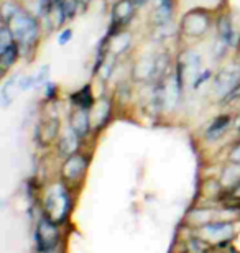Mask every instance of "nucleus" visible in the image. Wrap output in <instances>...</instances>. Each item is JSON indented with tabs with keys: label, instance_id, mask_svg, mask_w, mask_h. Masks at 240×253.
<instances>
[{
	"label": "nucleus",
	"instance_id": "5",
	"mask_svg": "<svg viewBox=\"0 0 240 253\" xmlns=\"http://www.w3.org/2000/svg\"><path fill=\"white\" fill-rule=\"evenodd\" d=\"M211 23L212 17L209 15V12L201 8H194L185 15V18L181 22V30L183 33L191 38H201L209 32Z\"/></svg>",
	"mask_w": 240,
	"mask_h": 253
},
{
	"label": "nucleus",
	"instance_id": "7",
	"mask_svg": "<svg viewBox=\"0 0 240 253\" xmlns=\"http://www.w3.org/2000/svg\"><path fill=\"white\" fill-rule=\"evenodd\" d=\"M240 83V64H229L222 68L214 78L212 87L219 99H226Z\"/></svg>",
	"mask_w": 240,
	"mask_h": 253
},
{
	"label": "nucleus",
	"instance_id": "20",
	"mask_svg": "<svg viewBox=\"0 0 240 253\" xmlns=\"http://www.w3.org/2000/svg\"><path fill=\"white\" fill-rule=\"evenodd\" d=\"M58 133H59V120L56 117L45 120L42 126H40V140H42L45 145L51 143Z\"/></svg>",
	"mask_w": 240,
	"mask_h": 253
},
{
	"label": "nucleus",
	"instance_id": "22",
	"mask_svg": "<svg viewBox=\"0 0 240 253\" xmlns=\"http://www.w3.org/2000/svg\"><path fill=\"white\" fill-rule=\"evenodd\" d=\"M211 78H212V71L211 69H202L201 73H199L196 78H194V81H192V89H199L204 83H206V81H209Z\"/></svg>",
	"mask_w": 240,
	"mask_h": 253
},
{
	"label": "nucleus",
	"instance_id": "8",
	"mask_svg": "<svg viewBox=\"0 0 240 253\" xmlns=\"http://www.w3.org/2000/svg\"><path fill=\"white\" fill-rule=\"evenodd\" d=\"M137 5L134 0H119L112 7V25H110V35L120 32L122 27H125L127 23L132 22V18L135 17Z\"/></svg>",
	"mask_w": 240,
	"mask_h": 253
},
{
	"label": "nucleus",
	"instance_id": "9",
	"mask_svg": "<svg viewBox=\"0 0 240 253\" xmlns=\"http://www.w3.org/2000/svg\"><path fill=\"white\" fill-rule=\"evenodd\" d=\"M161 56L158 58H150V56H144L140 58L139 61L134 66V79L135 81H148L151 78H156V74H160L165 71L168 63L160 64Z\"/></svg>",
	"mask_w": 240,
	"mask_h": 253
},
{
	"label": "nucleus",
	"instance_id": "30",
	"mask_svg": "<svg viewBox=\"0 0 240 253\" xmlns=\"http://www.w3.org/2000/svg\"><path fill=\"white\" fill-rule=\"evenodd\" d=\"M234 124H236V126L240 130V112H239V115L236 117V122H234Z\"/></svg>",
	"mask_w": 240,
	"mask_h": 253
},
{
	"label": "nucleus",
	"instance_id": "24",
	"mask_svg": "<svg viewBox=\"0 0 240 253\" xmlns=\"http://www.w3.org/2000/svg\"><path fill=\"white\" fill-rule=\"evenodd\" d=\"M45 95H47V100L49 102H53L58 97V85H56L53 81H48L47 84H45Z\"/></svg>",
	"mask_w": 240,
	"mask_h": 253
},
{
	"label": "nucleus",
	"instance_id": "26",
	"mask_svg": "<svg viewBox=\"0 0 240 253\" xmlns=\"http://www.w3.org/2000/svg\"><path fill=\"white\" fill-rule=\"evenodd\" d=\"M71 38H73V30H71V28L61 30V33L58 35V44H59V46H64L66 43L71 42Z\"/></svg>",
	"mask_w": 240,
	"mask_h": 253
},
{
	"label": "nucleus",
	"instance_id": "25",
	"mask_svg": "<svg viewBox=\"0 0 240 253\" xmlns=\"http://www.w3.org/2000/svg\"><path fill=\"white\" fill-rule=\"evenodd\" d=\"M37 87V79H35V76H23V78H20V90H30Z\"/></svg>",
	"mask_w": 240,
	"mask_h": 253
},
{
	"label": "nucleus",
	"instance_id": "2",
	"mask_svg": "<svg viewBox=\"0 0 240 253\" xmlns=\"http://www.w3.org/2000/svg\"><path fill=\"white\" fill-rule=\"evenodd\" d=\"M71 211H73V196L68 189V184L64 181L53 184L43 199L45 215H48L58 224H63L69 217Z\"/></svg>",
	"mask_w": 240,
	"mask_h": 253
},
{
	"label": "nucleus",
	"instance_id": "16",
	"mask_svg": "<svg viewBox=\"0 0 240 253\" xmlns=\"http://www.w3.org/2000/svg\"><path fill=\"white\" fill-rule=\"evenodd\" d=\"M109 37V53L115 54V56H120L122 53H125L127 49L130 48L132 38L129 33L125 32H117L114 35H107Z\"/></svg>",
	"mask_w": 240,
	"mask_h": 253
},
{
	"label": "nucleus",
	"instance_id": "19",
	"mask_svg": "<svg viewBox=\"0 0 240 253\" xmlns=\"http://www.w3.org/2000/svg\"><path fill=\"white\" fill-rule=\"evenodd\" d=\"M20 49L22 48H20L18 42H13L10 46H7L0 51V66H2L3 71L10 69L15 63H17V59L20 56Z\"/></svg>",
	"mask_w": 240,
	"mask_h": 253
},
{
	"label": "nucleus",
	"instance_id": "29",
	"mask_svg": "<svg viewBox=\"0 0 240 253\" xmlns=\"http://www.w3.org/2000/svg\"><path fill=\"white\" fill-rule=\"evenodd\" d=\"M237 99H240V83L237 84V87L234 89L226 99H224V102H234V100H237Z\"/></svg>",
	"mask_w": 240,
	"mask_h": 253
},
{
	"label": "nucleus",
	"instance_id": "1",
	"mask_svg": "<svg viewBox=\"0 0 240 253\" xmlns=\"http://www.w3.org/2000/svg\"><path fill=\"white\" fill-rule=\"evenodd\" d=\"M5 23L8 25L10 32L13 33L20 48H30L37 44L40 33H42L40 32L37 15L30 13L28 10L18 8Z\"/></svg>",
	"mask_w": 240,
	"mask_h": 253
},
{
	"label": "nucleus",
	"instance_id": "17",
	"mask_svg": "<svg viewBox=\"0 0 240 253\" xmlns=\"http://www.w3.org/2000/svg\"><path fill=\"white\" fill-rule=\"evenodd\" d=\"M237 183H240V163L229 161V165L222 171L221 184H222L224 191H229V189H232Z\"/></svg>",
	"mask_w": 240,
	"mask_h": 253
},
{
	"label": "nucleus",
	"instance_id": "23",
	"mask_svg": "<svg viewBox=\"0 0 240 253\" xmlns=\"http://www.w3.org/2000/svg\"><path fill=\"white\" fill-rule=\"evenodd\" d=\"M48 78H49V66L45 64L40 68L37 76H35V79H37V87H43V85L48 83Z\"/></svg>",
	"mask_w": 240,
	"mask_h": 253
},
{
	"label": "nucleus",
	"instance_id": "21",
	"mask_svg": "<svg viewBox=\"0 0 240 253\" xmlns=\"http://www.w3.org/2000/svg\"><path fill=\"white\" fill-rule=\"evenodd\" d=\"M211 247L212 245L209 244L207 240H204V239H201V237H197V235L188 240V249L192 250V252H206V250L211 249Z\"/></svg>",
	"mask_w": 240,
	"mask_h": 253
},
{
	"label": "nucleus",
	"instance_id": "6",
	"mask_svg": "<svg viewBox=\"0 0 240 253\" xmlns=\"http://www.w3.org/2000/svg\"><path fill=\"white\" fill-rule=\"evenodd\" d=\"M89 168V156L83 153H74L64 160L61 166V178L66 184H78L84 178Z\"/></svg>",
	"mask_w": 240,
	"mask_h": 253
},
{
	"label": "nucleus",
	"instance_id": "12",
	"mask_svg": "<svg viewBox=\"0 0 240 253\" xmlns=\"http://www.w3.org/2000/svg\"><path fill=\"white\" fill-rule=\"evenodd\" d=\"M112 114V105L110 100L105 97H100L99 100H96L94 107L91 109V119H93V126L96 130L104 128L109 122Z\"/></svg>",
	"mask_w": 240,
	"mask_h": 253
},
{
	"label": "nucleus",
	"instance_id": "4",
	"mask_svg": "<svg viewBox=\"0 0 240 253\" xmlns=\"http://www.w3.org/2000/svg\"><path fill=\"white\" fill-rule=\"evenodd\" d=\"M59 224L49 219L48 215H42L35 229V245L37 250L42 253H48L56 250L59 240H61V232H59Z\"/></svg>",
	"mask_w": 240,
	"mask_h": 253
},
{
	"label": "nucleus",
	"instance_id": "18",
	"mask_svg": "<svg viewBox=\"0 0 240 253\" xmlns=\"http://www.w3.org/2000/svg\"><path fill=\"white\" fill-rule=\"evenodd\" d=\"M71 102H73L74 107L88 109V110L93 109L96 104V99L93 95V87H91V84L84 85V87L79 89L78 92L71 94Z\"/></svg>",
	"mask_w": 240,
	"mask_h": 253
},
{
	"label": "nucleus",
	"instance_id": "3",
	"mask_svg": "<svg viewBox=\"0 0 240 253\" xmlns=\"http://www.w3.org/2000/svg\"><path fill=\"white\" fill-rule=\"evenodd\" d=\"M196 235L207 240L209 244L226 247L236 235V222L234 220H211L201 227H196Z\"/></svg>",
	"mask_w": 240,
	"mask_h": 253
},
{
	"label": "nucleus",
	"instance_id": "31",
	"mask_svg": "<svg viewBox=\"0 0 240 253\" xmlns=\"http://www.w3.org/2000/svg\"><path fill=\"white\" fill-rule=\"evenodd\" d=\"M76 2H78L79 5H88L91 0H76Z\"/></svg>",
	"mask_w": 240,
	"mask_h": 253
},
{
	"label": "nucleus",
	"instance_id": "27",
	"mask_svg": "<svg viewBox=\"0 0 240 253\" xmlns=\"http://www.w3.org/2000/svg\"><path fill=\"white\" fill-rule=\"evenodd\" d=\"M229 161H236V163H240V140L232 146L231 153H229Z\"/></svg>",
	"mask_w": 240,
	"mask_h": 253
},
{
	"label": "nucleus",
	"instance_id": "11",
	"mask_svg": "<svg viewBox=\"0 0 240 253\" xmlns=\"http://www.w3.org/2000/svg\"><path fill=\"white\" fill-rule=\"evenodd\" d=\"M217 33H219V37H221L224 42L229 44V48L239 46L240 33H239V30L234 27L231 15L224 13V15L219 17V20H217Z\"/></svg>",
	"mask_w": 240,
	"mask_h": 253
},
{
	"label": "nucleus",
	"instance_id": "14",
	"mask_svg": "<svg viewBox=\"0 0 240 253\" xmlns=\"http://www.w3.org/2000/svg\"><path fill=\"white\" fill-rule=\"evenodd\" d=\"M232 124V117L231 115H227V114H224V115H219V117H216L211 122V125L207 126V130H206V140L207 141H217L219 138H222L224 133L229 130V126H231Z\"/></svg>",
	"mask_w": 240,
	"mask_h": 253
},
{
	"label": "nucleus",
	"instance_id": "13",
	"mask_svg": "<svg viewBox=\"0 0 240 253\" xmlns=\"http://www.w3.org/2000/svg\"><path fill=\"white\" fill-rule=\"evenodd\" d=\"M81 140L83 138H81V136L76 133L71 126H68L66 131L61 135V138H59V145H58L59 155L63 156V158H68V156L78 153L79 146H81Z\"/></svg>",
	"mask_w": 240,
	"mask_h": 253
},
{
	"label": "nucleus",
	"instance_id": "28",
	"mask_svg": "<svg viewBox=\"0 0 240 253\" xmlns=\"http://www.w3.org/2000/svg\"><path fill=\"white\" fill-rule=\"evenodd\" d=\"M229 197H231V201L240 202V183H237L232 189H229Z\"/></svg>",
	"mask_w": 240,
	"mask_h": 253
},
{
	"label": "nucleus",
	"instance_id": "10",
	"mask_svg": "<svg viewBox=\"0 0 240 253\" xmlns=\"http://www.w3.org/2000/svg\"><path fill=\"white\" fill-rule=\"evenodd\" d=\"M69 126L78 133L81 138H86L93 128V119H91V110L74 107L69 115Z\"/></svg>",
	"mask_w": 240,
	"mask_h": 253
},
{
	"label": "nucleus",
	"instance_id": "15",
	"mask_svg": "<svg viewBox=\"0 0 240 253\" xmlns=\"http://www.w3.org/2000/svg\"><path fill=\"white\" fill-rule=\"evenodd\" d=\"M17 89H20V76L13 74L5 81L2 84V89H0V105H2L3 109L10 107V104L13 102Z\"/></svg>",
	"mask_w": 240,
	"mask_h": 253
}]
</instances>
